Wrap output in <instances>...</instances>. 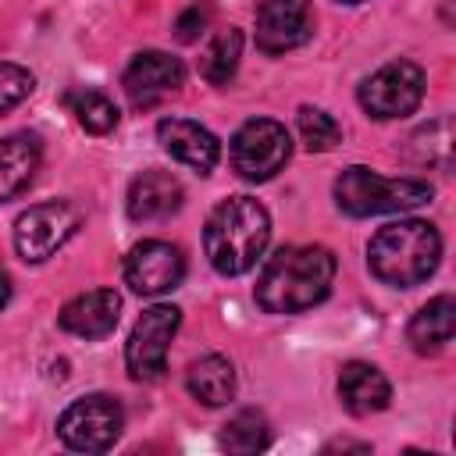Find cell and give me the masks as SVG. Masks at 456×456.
<instances>
[{
  "instance_id": "19",
  "label": "cell",
  "mask_w": 456,
  "mask_h": 456,
  "mask_svg": "<svg viewBox=\"0 0 456 456\" xmlns=\"http://www.w3.org/2000/svg\"><path fill=\"white\" fill-rule=\"evenodd\" d=\"M185 388L203 406L232 403V395H235V367H232V360L221 356V353H207V356L192 360L189 370H185Z\"/></svg>"
},
{
  "instance_id": "4",
  "label": "cell",
  "mask_w": 456,
  "mask_h": 456,
  "mask_svg": "<svg viewBox=\"0 0 456 456\" xmlns=\"http://www.w3.org/2000/svg\"><path fill=\"white\" fill-rule=\"evenodd\" d=\"M431 196H435V189L420 178H385L363 164H353L335 178V203L349 217L413 210L420 203H431Z\"/></svg>"
},
{
  "instance_id": "13",
  "label": "cell",
  "mask_w": 456,
  "mask_h": 456,
  "mask_svg": "<svg viewBox=\"0 0 456 456\" xmlns=\"http://www.w3.org/2000/svg\"><path fill=\"white\" fill-rule=\"evenodd\" d=\"M157 139L160 146L185 167L200 171V175H210L221 160V142L210 128H203L200 121H189V118H164L157 125Z\"/></svg>"
},
{
  "instance_id": "14",
  "label": "cell",
  "mask_w": 456,
  "mask_h": 456,
  "mask_svg": "<svg viewBox=\"0 0 456 456\" xmlns=\"http://www.w3.org/2000/svg\"><path fill=\"white\" fill-rule=\"evenodd\" d=\"M118 317H121V296L114 289H89V292L68 299L57 321L68 335L103 338L118 328Z\"/></svg>"
},
{
  "instance_id": "1",
  "label": "cell",
  "mask_w": 456,
  "mask_h": 456,
  "mask_svg": "<svg viewBox=\"0 0 456 456\" xmlns=\"http://www.w3.org/2000/svg\"><path fill=\"white\" fill-rule=\"evenodd\" d=\"M335 281V253L324 246H281L256 278V303L267 314H303L317 306Z\"/></svg>"
},
{
  "instance_id": "20",
  "label": "cell",
  "mask_w": 456,
  "mask_h": 456,
  "mask_svg": "<svg viewBox=\"0 0 456 456\" xmlns=\"http://www.w3.org/2000/svg\"><path fill=\"white\" fill-rule=\"evenodd\" d=\"M64 103H68V110L75 114V121H78L86 132H93V135H107V132L118 128V107H114V100H110L107 93H100V89H89V86L68 89V93H64Z\"/></svg>"
},
{
  "instance_id": "28",
  "label": "cell",
  "mask_w": 456,
  "mask_h": 456,
  "mask_svg": "<svg viewBox=\"0 0 456 456\" xmlns=\"http://www.w3.org/2000/svg\"><path fill=\"white\" fill-rule=\"evenodd\" d=\"M338 4H363V0H338Z\"/></svg>"
},
{
  "instance_id": "6",
  "label": "cell",
  "mask_w": 456,
  "mask_h": 456,
  "mask_svg": "<svg viewBox=\"0 0 456 456\" xmlns=\"http://www.w3.org/2000/svg\"><path fill=\"white\" fill-rule=\"evenodd\" d=\"M82 228V210L68 200H46L18 214L14 221V249L25 264L50 260L75 232Z\"/></svg>"
},
{
  "instance_id": "24",
  "label": "cell",
  "mask_w": 456,
  "mask_h": 456,
  "mask_svg": "<svg viewBox=\"0 0 456 456\" xmlns=\"http://www.w3.org/2000/svg\"><path fill=\"white\" fill-rule=\"evenodd\" d=\"M32 89H36V78L28 68H21L14 61H0V114L18 107Z\"/></svg>"
},
{
  "instance_id": "12",
  "label": "cell",
  "mask_w": 456,
  "mask_h": 456,
  "mask_svg": "<svg viewBox=\"0 0 456 456\" xmlns=\"http://www.w3.org/2000/svg\"><path fill=\"white\" fill-rule=\"evenodd\" d=\"M182 82H185L182 61L171 57V53H164V50H142V53H135L132 64L125 68V78H121V86H125V93H128V100L135 107L160 103L164 96L178 93Z\"/></svg>"
},
{
  "instance_id": "5",
  "label": "cell",
  "mask_w": 456,
  "mask_h": 456,
  "mask_svg": "<svg viewBox=\"0 0 456 456\" xmlns=\"http://www.w3.org/2000/svg\"><path fill=\"white\" fill-rule=\"evenodd\" d=\"M228 157H232V167H235L239 178H246V182H267V178H274L289 164L292 139H289L285 125H278L274 118H249L232 135Z\"/></svg>"
},
{
  "instance_id": "10",
  "label": "cell",
  "mask_w": 456,
  "mask_h": 456,
  "mask_svg": "<svg viewBox=\"0 0 456 456\" xmlns=\"http://www.w3.org/2000/svg\"><path fill=\"white\" fill-rule=\"evenodd\" d=\"M185 278V256L164 239H146L125 256V285L139 296H160L178 289Z\"/></svg>"
},
{
  "instance_id": "22",
  "label": "cell",
  "mask_w": 456,
  "mask_h": 456,
  "mask_svg": "<svg viewBox=\"0 0 456 456\" xmlns=\"http://www.w3.org/2000/svg\"><path fill=\"white\" fill-rule=\"evenodd\" d=\"M217 442L228 452H260L271 445V424L260 410H239L235 417H228Z\"/></svg>"
},
{
  "instance_id": "21",
  "label": "cell",
  "mask_w": 456,
  "mask_h": 456,
  "mask_svg": "<svg viewBox=\"0 0 456 456\" xmlns=\"http://www.w3.org/2000/svg\"><path fill=\"white\" fill-rule=\"evenodd\" d=\"M239 57H242V32L239 28H221L200 57V75L210 86H224L239 71Z\"/></svg>"
},
{
  "instance_id": "23",
  "label": "cell",
  "mask_w": 456,
  "mask_h": 456,
  "mask_svg": "<svg viewBox=\"0 0 456 456\" xmlns=\"http://www.w3.org/2000/svg\"><path fill=\"white\" fill-rule=\"evenodd\" d=\"M296 128H299V139H303V146L310 153H328V150H335L342 142L338 121L328 110H321V107H299Z\"/></svg>"
},
{
  "instance_id": "7",
  "label": "cell",
  "mask_w": 456,
  "mask_h": 456,
  "mask_svg": "<svg viewBox=\"0 0 456 456\" xmlns=\"http://www.w3.org/2000/svg\"><path fill=\"white\" fill-rule=\"evenodd\" d=\"M121 428H125L121 403L107 392H93V395L75 399L57 420L61 442L75 452H107L118 442Z\"/></svg>"
},
{
  "instance_id": "17",
  "label": "cell",
  "mask_w": 456,
  "mask_h": 456,
  "mask_svg": "<svg viewBox=\"0 0 456 456\" xmlns=\"http://www.w3.org/2000/svg\"><path fill=\"white\" fill-rule=\"evenodd\" d=\"M43 160V142L36 132H14L0 139V203L21 196Z\"/></svg>"
},
{
  "instance_id": "26",
  "label": "cell",
  "mask_w": 456,
  "mask_h": 456,
  "mask_svg": "<svg viewBox=\"0 0 456 456\" xmlns=\"http://www.w3.org/2000/svg\"><path fill=\"white\" fill-rule=\"evenodd\" d=\"M11 303V274L4 271V264H0V310Z\"/></svg>"
},
{
  "instance_id": "11",
  "label": "cell",
  "mask_w": 456,
  "mask_h": 456,
  "mask_svg": "<svg viewBox=\"0 0 456 456\" xmlns=\"http://www.w3.org/2000/svg\"><path fill=\"white\" fill-rule=\"evenodd\" d=\"M314 36L310 0H260L256 7V50L278 57L303 46Z\"/></svg>"
},
{
  "instance_id": "3",
  "label": "cell",
  "mask_w": 456,
  "mask_h": 456,
  "mask_svg": "<svg viewBox=\"0 0 456 456\" xmlns=\"http://www.w3.org/2000/svg\"><path fill=\"white\" fill-rule=\"evenodd\" d=\"M442 260V235L420 217H399L374 232L367 242V267L392 289H413L435 274Z\"/></svg>"
},
{
  "instance_id": "9",
  "label": "cell",
  "mask_w": 456,
  "mask_h": 456,
  "mask_svg": "<svg viewBox=\"0 0 456 456\" xmlns=\"http://www.w3.org/2000/svg\"><path fill=\"white\" fill-rule=\"evenodd\" d=\"M182 324V310L171 303H153L150 310L139 314L128 342H125V367L135 381H153L167 367V349L171 338Z\"/></svg>"
},
{
  "instance_id": "15",
  "label": "cell",
  "mask_w": 456,
  "mask_h": 456,
  "mask_svg": "<svg viewBox=\"0 0 456 456\" xmlns=\"http://www.w3.org/2000/svg\"><path fill=\"white\" fill-rule=\"evenodd\" d=\"M338 399L353 417H370L392 403V385L374 363L349 360L338 370Z\"/></svg>"
},
{
  "instance_id": "27",
  "label": "cell",
  "mask_w": 456,
  "mask_h": 456,
  "mask_svg": "<svg viewBox=\"0 0 456 456\" xmlns=\"http://www.w3.org/2000/svg\"><path fill=\"white\" fill-rule=\"evenodd\" d=\"M328 449H360V452H367L370 445H367V442H346V438H338V442H331V445H324V452H328Z\"/></svg>"
},
{
  "instance_id": "16",
  "label": "cell",
  "mask_w": 456,
  "mask_h": 456,
  "mask_svg": "<svg viewBox=\"0 0 456 456\" xmlns=\"http://www.w3.org/2000/svg\"><path fill=\"white\" fill-rule=\"evenodd\" d=\"M125 207H128L132 221H164L182 207V185L175 175L150 167L132 178Z\"/></svg>"
},
{
  "instance_id": "25",
  "label": "cell",
  "mask_w": 456,
  "mask_h": 456,
  "mask_svg": "<svg viewBox=\"0 0 456 456\" xmlns=\"http://www.w3.org/2000/svg\"><path fill=\"white\" fill-rule=\"evenodd\" d=\"M210 21H214V4H210V0H196V4H189V7L175 18V36H178L182 43H196V39L210 28Z\"/></svg>"
},
{
  "instance_id": "18",
  "label": "cell",
  "mask_w": 456,
  "mask_h": 456,
  "mask_svg": "<svg viewBox=\"0 0 456 456\" xmlns=\"http://www.w3.org/2000/svg\"><path fill=\"white\" fill-rule=\"evenodd\" d=\"M452 331H456V303H452V296H435L431 303H424L413 314L406 338H410L413 353L435 356L452 342Z\"/></svg>"
},
{
  "instance_id": "8",
  "label": "cell",
  "mask_w": 456,
  "mask_h": 456,
  "mask_svg": "<svg viewBox=\"0 0 456 456\" xmlns=\"http://www.w3.org/2000/svg\"><path fill=\"white\" fill-rule=\"evenodd\" d=\"M356 100L378 121L406 118L424 100V68L413 64V61H388L370 78H363Z\"/></svg>"
},
{
  "instance_id": "2",
  "label": "cell",
  "mask_w": 456,
  "mask_h": 456,
  "mask_svg": "<svg viewBox=\"0 0 456 456\" xmlns=\"http://www.w3.org/2000/svg\"><path fill=\"white\" fill-rule=\"evenodd\" d=\"M271 239V217L264 203L253 196H228L221 200L203 228V249L217 274L235 278L246 274L267 249Z\"/></svg>"
}]
</instances>
